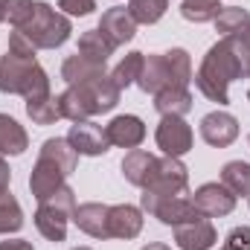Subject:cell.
<instances>
[{
	"label": "cell",
	"mask_w": 250,
	"mask_h": 250,
	"mask_svg": "<svg viewBox=\"0 0 250 250\" xmlns=\"http://www.w3.org/2000/svg\"><path fill=\"white\" fill-rule=\"evenodd\" d=\"M67 143H70L79 154H84V157H99V154H105V151L111 148L105 128L96 125V123H90V120L70 125V131H67Z\"/></svg>",
	"instance_id": "obj_11"
},
{
	"label": "cell",
	"mask_w": 250,
	"mask_h": 250,
	"mask_svg": "<svg viewBox=\"0 0 250 250\" xmlns=\"http://www.w3.org/2000/svg\"><path fill=\"white\" fill-rule=\"evenodd\" d=\"M143 233V212L131 204H117L108 209V239H137Z\"/></svg>",
	"instance_id": "obj_16"
},
{
	"label": "cell",
	"mask_w": 250,
	"mask_h": 250,
	"mask_svg": "<svg viewBox=\"0 0 250 250\" xmlns=\"http://www.w3.org/2000/svg\"><path fill=\"white\" fill-rule=\"evenodd\" d=\"M73 209H76V192L64 184L50 198L38 201V209H35L38 233L50 242H64L67 239V221L73 218Z\"/></svg>",
	"instance_id": "obj_6"
},
{
	"label": "cell",
	"mask_w": 250,
	"mask_h": 250,
	"mask_svg": "<svg viewBox=\"0 0 250 250\" xmlns=\"http://www.w3.org/2000/svg\"><path fill=\"white\" fill-rule=\"evenodd\" d=\"M248 23H250V12L248 9H242V6H227V9H221L218 18H215V29H218L224 38L242 32Z\"/></svg>",
	"instance_id": "obj_31"
},
{
	"label": "cell",
	"mask_w": 250,
	"mask_h": 250,
	"mask_svg": "<svg viewBox=\"0 0 250 250\" xmlns=\"http://www.w3.org/2000/svg\"><path fill=\"white\" fill-rule=\"evenodd\" d=\"M236 38L242 41V47H245V50L250 53V23L245 26V29H242V32H236Z\"/></svg>",
	"instance_id": "obj_38"
},
{
	"label": "cell",
	"mask_w": 250,
	"mask_h": 250,
	"mask_svg": "<svg viewBox=\"0 0 250 250\" xmlns=\"http://www.w3.org/2000/svg\"><path fill=\"white\" fill-rule=\"evenodd\" d=\"M0 93L38 99V96L50 93V79L38 67V62H26V59L6 53V56H0Z\"/></svg>",
	"instance_id": "obj_4"
},
{
	"label": "cell",
	"mask_w": 250,
	"mask_h": 250,
	"mask_svg": "<svg viewBox=\"0 0 250 250\" xmlns=\"http://www.w3.org/2000/svg\"><path fill=\"white\" fill-rule=\"evenodd\" d=\"M73 250H93V248H73Z\"/></svg>",
	"instance_id": "obj_41"
},
{
	"label": "cell",
	"mask_w": 250,
	"mask_h": 250,
	"mask_svg": "<svg viewBox=\"0 0 250 250\" xmlns=\"http://www.w3.org/2000/svg\"><path fill=\"white\" fill-rule=\"evenodd\" d=\"M227 250H250V227H233L227 233Z\"/></svg>",
	"instance_id": "obj_35"
},
{
	"label": "cell",
	"mask_w": 250,
	"mask_h": 250,
	"mask_svg": "<svg viewBox=\"0 0 250 250\" xmlns=\"http://www.w3.org/2000/svg\"><path fill=\"white\" fill-rule=\"evenodd\" d=\"M29 148V137L23 131V125L18 120H12L9 114H0V157H18Z\"/></svg>",
	"instance_id": "obj_20"
},
{
	"label": "cell",
	"mask_w": 250,
	"mask_h": 250,
	"mask_svg": "<svg viewBox=\"0 0 250 250\" xmlns=\"http://www.w3.org/2000/svg\"><path fill=\"white\" fill-rule=\"evenodd\" d=\"M6 53H12V56H18V59H26V62H35V44L21 32V29H15L12 35H9V50Z\"/></svg>",
	"instance_id": "obj_33"
},
{
	"label": "cell",
	"mask_w": 250,
	"mask_h": 250,
	"mask_svg": "<svg viewBox=\"0 0 250 250\" xmlns=\"http://www.w3.org/2000/svg\"><path fill=\"white\" fill-rule=\"evenodd\" d=\"M169 9V0H128V15L137 21V23H157Z\"/></svg>",
	"instance_id": "obj_27"
},
{
	"label": "cell",
	"mask_w": 250,
	"mask_h": 250,
	"mask_svg": "<svg viewBox=\"0 0 250 250\" xmlns=\"http://www.w3.org/2000/svg\"><path fill=\"white\" fill-rule=\"evenodd\" d=\"M21 32L35 44V50H56V47H62L64 41L70 38L73 23H70V18L62 15L59 9H53L50 3H41L38 0L29 23L21 26Z\"/></svg>",
	"instance_id": "obj_5"
},
{
	"label": "cell",
	"mask_w": 250,
	"mask_h": 250,
	"mask_svg": "<svg viewBox=\"0 0 250 250\" xmlns=\"http://www.w3.org/2000/svg\"><path fill=\"white\" fill-rule=\"evenodd\" d=\"M221 184L230 189L236 198H250V163L245 160H230L221 169Z\"/></svg>",
	"instance_id": "obj_26"
},
{
	"label": "cell",
	"mask_w": 250,
	"mask_h": 250,
	"mask_svg": "<svg viewBox=\"0 0 250 250\" xmlns=\"http://www.w3.org/2000/svg\"><path fill=\"white\" fill-rule=\"evenodd\" d=\"M38 157H47V160H53L56 166H62V172L67 178H70V175L76 172V166H79V151L67 143V137H50V140H44Z\"/></svg>",
	"instance_id": "obj_21"
},
{
	"label": "cell",
	"mask_w": 250,
	"mask_h": 250,
	"mask_svg": "<svg viewBox=\"0 0 250 250\" xmlns=\"http://www.w3.org/2000/svg\"><path fill=\"white\" fill-rule=\"evenodd\" d=\"M0 250H35L32 242H23V239H9V242H0Z\"/></svg>",
	"instance_id": "obj_37"
},
{
	"label": "cell",
	"mask_w": 250,
	"mask_h": 250,
	"mask_svg": "<svg viewBox=\"0 0 250 250\" xmlns=\"http://www.w3.org/2000/svg\"><path fill=\"white\" fill-rule=\"evenodd\" d=\"M192 204L204 218H224L236 209V195L224 184H204L192 195Z\"/></svg>",
	"instance_id": "obj_10"
},
{
	"label": "cell",
	"mask_w": 250,
	"mask_h": 250,
	"mask_svg": "<svg viewBox=\"0 0 250 250\" xmlns=\"http://www.w3.org/2000/svg\"><path fill=\"white\" fill-rule=\"evenodd\" d=\"M9 181H12V169H9V163L0 157V195L9 192Z\"/></svg>",
	"instance_id": "obj_36"
},
{
	"label": "cell",
	"mask_w": 250,
	"mask_h": 250,
	"mask_svg": "<svg viewBox=\"0 0 250 250\" xmlns=\"http://www.w3.org/2000/svg\"><path fill=\"white\" fill-rule=\"evenodd\" d=\"M59 9L67 18H84L96 9V0H59Z\"/></svg>",
	"instance_id": "obj_34"
},
{
	"label": "cell",
	"mask_w": 250,
	"mask_h": 250,
	"mask_svg": "<svg viewBox=\"0 0 250 250\" xmlns=\"http://www.w3.org/2000/svg\"><path fill=\"white\" fill-rule=\"evenodd\" d=\"M143 53H128L123 62L114 67V73H111V79H114V84L125 90V87H131V84H137V79H140V70H143Z\"/></svg>",
	"instance_id": "obj_30"
},
{
	"label": "cell",
	"mask_w": 250,
	"mask_h": 250,
	"mask_svg": "<svg viewBox=\"0 0 250 250\" xmlns=\"http://www.w3.org/2000/svg\"><path fill=\"white\" fill-rule=\"evenodd\" d=\"M6 18V0H0V21Z\"/></svg>",
	"instance_id": "obj_40"
},
{
	"label": "cell",
	"mask_w": 250,
	"mask_h": 250,
	"mask_svg": "<svg viewBox=\"0 0 250 250\" xmlns=\"http://www.w3.org/2000/svg\"><path fill=\"white\" fill-rule=\"evenodd\" d=\"M201 137L212 148H227L239 137V120L227 111H212L201 120Z\"/></svg>",
	"instance_id": "obj_12"
},
{
	"label": "cell",
	"mask_w": 250,
	"mask_h": 250,
	"mask_svg": "<svg viewBox=\"0 0 250 250\" xmlns=\"http://www.w3.org/2000/svg\"><path fill=\"white\" fill-rule=\"evenodd\" d=\"M198 90L209 99V102H218V105H227V87L230 82L236 79H245V70L242 62L230 44V38H221L218 44L209 47V53L204 56V62L198 67V73L192 76Z\"/></svg>",
	"instance_id": "obj_1"
},
{
	"label": "cell",
	"mask_w": 250,
	"mask_h": 250,
	"mask_svg": "<svg viewBox=\"0 0 250 250\" xmlns=\"http://www.w3.org/2000/svg\"><path fill=\"white\" fill-rule=\"evenodd\" d=\"M99 32H102V35H105L114 47H123V44H128V41L137 35V21L128 15V9H123V6H114V9L102 12Z\"/></svg>",
	"instance_id": "obj_15"
},
{
	"label": "cell",
	"mask_w": 250,
	"mask_h": 250,
	"mask_svg": "<svg viewBox=\"0 0 250 250\" xmlns=\"http://www.w3.org/2000/svg\"><path fill=\"white\" fill-rule=\"evenodd\" d=\"M21 227H23V209H21V204L12 198V192L0 195V236L18 233Z\"/></svg>",
	"instance_id": "obj_29"
},
{
	"label": "cell",
	"mask_w": 250,
	"mask_h": 250,
	"mask_svg": "<svg viewBox=\"0 0 250 250\" xmlns=\"http://www.w3.org/2000/svg\"><path fill=\"white\" fill-rule=\"evenodd\" d=\"M32 12H35V0H6V21L15 29L26 26L29 18H32Z\"/></svg>",
	"instance_id": "obj_32"
},
{
	"label": "cell",
	"mask_w": 250,
	"mask_h": 250,
	"mask_svg": "<svg viewBox=\"0 0 250 250\" xmlns=\"http://www.w3.org/2000/svg\"><path fill=\"white\" fill-rule=\"evenodd\" d=\"M154 166H157V157L154 154H148L143 148H131L123 160V175L131 187L146 189L148 181H151V175H154Z\"/></svg>",
	"instance_id": "obj_19"
},
{
	"label": "cell",
	"mask_w": 250,
	"mask_h": 250,
	"mask_svg": "<svg viewBox=\"0 0 250 250\" xmlns=\"http://www.w3.org/2000/svg\"><path fill=\"white\" fill-rule=\"evenodd\" d=\"M143 250H172L169 245H160V242H154V245H146Z\"/></svg>",
	"instance_id": "obj_39"
},
{
	"label": "cell",
	"mask_w": 250,
	"mask_h": 250,
	"mask_svg": "<svg viewBox=\"0 0 250 250\" xmlns=\"http://www.w3.org/2000/svg\"><path fill=\"white\" fill-rule=\"evenodd\" d=\"M64 181H67V175L62 172V166H56V163L47 160V157H38V163H35V169H32V175H29L32 198H35V201L50 198L53 192H59V189L64 187Z\"/></svg>",
	"instance_id": "obj_17"
},
{
	"label": "cell",
	"mask_w": 250,
	"mask_h": 250,
	"mask_svg": "<svg viewBox=\"0 0 250 250\" xmlns=\"http://www.w3.org/2000/svg\"><path fill=\"white\" fill-rule=\"evenodd\" d=\"M175 242L181 250H209L215 245V227L209 218L198 215L187 224H178L175 227Z\"/></svg>",
	"instance_id": "obj_13"
},
{
	"label": "cell",
	"mask_w": 250,
	"mask_h": 250,
	"mask_svg": "<svg viewBox=\"0 0 250 250\" xmlns=\"http://www.w3.org/2000/svg\"><path fill=\"white\" fill-rule=\"evenodd\" d=\"M189 82H192V59L187 50L175 47L166 53H148L143 59L137 87L154 96V93L169 90V87H187Z\"/></svg>",
	"instance_id": "obj_3"
},
{
	"label": "cell",
	"mask_w": 250,
	"mask_h": 250,
	"mask_svg": "<svg viewBox=\"0 0 250 250\" xmlns=\"http://www.w3.org/2000/svg\"><path fill=\"white\" fill-rule=\"evenodd\" d=\"M108 209L99 201H87V204H76L73 209V224L90 236V239H108Z\"/></svg>",
	"instance_id": "obj_14"
},
{
	"label": "cell",
	"mask_w": 250,
	"mask_h": 250,
	"mask_svg": "<svg viewBox=\"0 0 250 250\" xmlns=\"http://www.w3.org/2000/svg\"><path fill=\"white\" fill-rule=\"evenodd\" d=\"M187 187L189 169L181 163V157H157L154 175H151L146 192H154L160 198H175V195H187Z\"/></svg>",
	"instance_id": "obj_8"
},
{
	"label": "cell",
	"mask_w": 250,
	"mask_h": 250,
	"mask_svg": "<svg viewBox=\"0 0 250 250\" xmlns=\"http://www.w3.org/2000/svg\"><path fill=\"white\" fill-rule=\"evenodd\" d=\"M120 87L114 84L111 73L99 76V79H90V82H82V84H67L62 96V114L64 120H73V123H84L96 114H108L117 108L120 102Z\"/></svg>",
	"instance_id": "obj_2"
},
{
	"label": "cell",
	"mask_w": 250,
	"mask_h": 250,
	"mask_svg": "<svg viewBox=\"0 0 250 250\" xmlns=\"http://www.w3.org/2000/svg\"><path fill=\"white\" fill-rule=\"evenodd\" d=\"M157 148L166 154V157H184L189 148H192V128L184 123V117H163L157 125Z\"/></svg>",
	"instance_id": "obj_9"
},
{
	"label": "cell",
	"mask_w": 250,
	"mask_h": 250,
	"mask_svg": "<svg viewBox=\"0 0 250 250\" xmlns=\"http://www.w3.org/2000/svg\"><path fill=\"white\" fill-rule=\"evenodd\" d=\"M248 102H250V90H248Z\"/></svg>",
	"instance_id": "obj_42"
},
{
	"label": "cell",
	"mask_w": 250,
	"mask_h": 250,
	"mask_svg": "<svg viewBox=\"0 0 250 250\" xmlns=\"http://www.w3.org/2000/svg\"><path fill=\"white\" fill-rule=\"evenodd\" d=\"M114 44L99 32V29H87V32H82V38H79V56H84V59H90V62L96 64H105L111 56H114Z\"/></svg>",
	"instance_id": "obj_25"
},
{
	"label": "cell",
	"mask_w": 250,
	"mask_h": 250,
	"mask_svg": "<svg viewBox=\"0 0 250 250\" xmlns=\"http://www.w3.org/2000/svg\"><path fill=\"white\" fill-rule=\"evenodd\" d=\"M105 134H108V143L111 146L137 148L146 140V125H143L140 117H134V114H123V117H114L111 123L105 125Z\"/></svg>",
	"instance_id": "obj_18"
},
{
	"label": "cell",
	"mask_w": 250,
	"mask_h": 250,
	"mask_svg": "<svg viewBox=\"0 0 250 250\" xmlns=\"http://www.w3.org/2000/svg\"><path fill=\"white\" fill-rule=\"evenodd\" d=\"M221 0H181V15L192 23H209L221 12Z\"/></svg>",
	"instance_id": "obj_28"
},
{
	"label": "cell",
	"mask_w": 250,
	"mask_h": 250,
	"mask_svg": "<svg viewBox=\"0 0 250 250\" xmlns=\"http://www.w3.org/2000/svg\"><path fill=\"white\" fill-rule=\"evenodd\" d=\"M99 76H105V64L90 62L79 53L62 64V79L67 84H82V82H90V79H99Z\"/></svg>",
	"instance_id": "obj_23"
},
{
	"label": "cell",
	"mask_w": 250,
	"mask_h": 250,
	"mask_svg": "<svg viewBox=\"0 0 250 250\" xmlns=\"http://www.w3.org/2000/svg\"><path fill=\"white\" fill-rule=\"evenodd\" d=\"M221 250H227V248H221Z\"/></svg>",
	"instance_id": "obj_43"
},
{
	"label": "cell",
	"mask_w": 250,
	"mask_h": 250,
	"mask_svg": "<svg viewBox=\"0 0 250 250\" xmlns=\"http://www.w3.org/2000/svg\"><path fill=\"white\" fill-rule=\"evenodd\" d=\"M140 204H143V209H146L148 215H154V218H157L160 224H166V227L187 224V221H192V218H198V215H201V212L195 209L192 198H187V195L160 198V195H154V192H146V189H143Z\"/></svg>",
	"instance_id": "obj_7"
},
{
	"label": "cell",
	"mask_w": 250,
	"mask_h": 250,
	"mask_svg": "<svg viewBox=\"0 0 250 250\" xmlns=\"http://www.w3.org/2000/svg\"><path fill=\"white\" fill-rule=\"evenodd\" d=\"M154 108L160 117H184L192 111V93L187 87H169L154 93Z\"/></svg>",
	"instance_id": "obj_22"
},
{
	"label": "cell",
	"mask_w": 250,
	"mask_h": 250,
	"mask_svg": "<svg viewBox=\"0 0 250 250\" xmlns=\"http://www.w3.org/2000/svg\"><path fill=\"white\" fill-rule=\"evenodd\" d=\"M26 117L35 125H53L59 123L62 114V99L47 93V96H38V99H26Z\"/></svg>",
	"instance_id": "obj_24"
}]
</instances>
